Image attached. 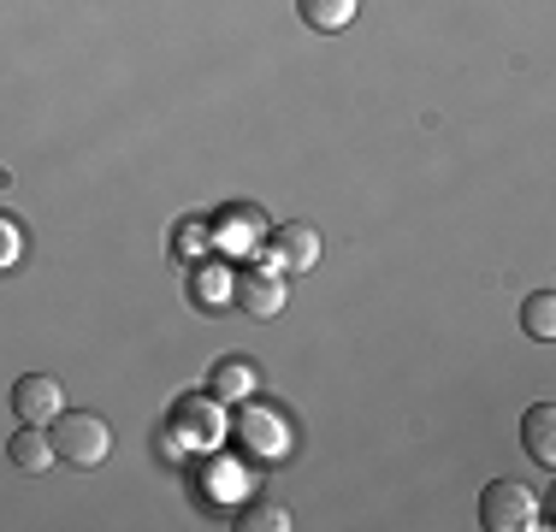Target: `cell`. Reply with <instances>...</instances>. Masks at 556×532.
Wrapping results in <instances>:
<instances>
[{
  "label": "cell",
  "mask_w": 556,
  "mask_h": 532,
  "mask_svg": "<svg viewBox=\"0 0 556 532\" xmlns=\"http://www.w3.org/2000/svg\"><path fill=\"white\" fill-rule=\"evenodd\" d=\"M48 444H54V461H65V468H101L113 449V426L89 415V408H60L48 420Z\"/></svg>",
  "instance_id": "obj_1"
},
{
  "label": "cell",
  "mask_w": 556,
  "mask_h": 532,
  "mask_svg": "<svg viewBox=\"0 0 556 532\" xmlns=\"http://www.w3.org/2000/svg\"><path fill=\"white\" fill-rule=\"evenodd\" d=\"M480 521L492 532H527V527H539V497L521 479H492L480 497Z\"/></svg>",
  "instance_id": "obj_2"
},
{
  "label": "cell",
  "mask_w": 556,
  "mask_h": 532,
  "mask_svg": "<svg viewBox=\"0 0 556 532\" xmlns=\"http://www.w3.org/2000/svg\"><path fill=\"white\" fill-rule=\"evenodd\" d=\"M261 249H267V261L278 266V273H314V266H320V231H314V225H302V219L273 225Z\"/></svg>",
  "instance_id": "obj_3"
},
{
  "label": "cell",
  "mask_w": 556,
  "mask_h": 532,
  "mask_svg": "<svg viewBox=\"0 0 556 532\" xmlns=\"http://www.w3.org/2000/svg\"><path fill=\"white\" fill-rule=\"evenodd\" d=\"M231 302L243 314H255V319H273V314H285L290 284H285V273H278V266H255V273H237L231 278Z\"/></svg>",
  "instance_id": "obj_4"
},
{
  "label": "cell",
  "mask_w": 556,
  "mask_h": 532,
  "mask_svg": "<svg viewBox=\"0 0 556 532\" xmlns=\"http://www.w3.org/2000/svg\"><path fill=\"white\" fill-rule=\"evenodd\" d=\"M65 408V391L54 372H24L18 384H12V415H18L24 426H48Z\"/></svg>",
  "instance_id": "obj_5"
},
{
  "label": "cell",
  "mask_w": 556,
  "mask_h": 532,
  "mask_svg": "<svg viewBox=\"0 0 556 532\" xmlns=\"http://www.w3.org/2000/svg\"><path fill=\"white\" fill-rule=\"evenodd\" d=\"M267 231H273L267 213L249 207V202H243V207H225L219 219H214V237H219L225 255H255V249L267 243Z\"/></svg>",
  "instance_id": "obj_6"
},
{
  "label": "cell",
  "mask_w": 556,
  "mask_h": 532,
  "mask_svg": "<svg viewBox=\"0 0 556 532\" xmlns=\"http://www.w3.org/2000/svg\"><path fill=\"white\" fill-rule=\"evenodd\" d=\"M237 444L273 461L290 449V426H285V415H273V408H243V415H237Z\"/></svg>",
  "instance_id": "obj_7"
},
{
  "label": "cell",
  "mask_w": 556,
  "mask_h": 532,
  "mask_svg": "<svg viewBox=\"0 0 556 532\" xmlns=\"http://www.w3.org/2000/svg\"><path fill=\"white\" fill-rule=\"evenodd\" d=\"M521 438H527V456L539 468H556V408L551 403H533L521 415Z\"/></svg>",
  "instance_id": "obj_8"
},
{
  "label": "cell",
  "mask_w": 556,
  "mask_h": 532,
  "mask_svg": "<svg viewBox=\"0 0 556 532\" xmlns=\"http://www.w3.org/2000/svg\"><path fill=\"white\" fill-rule=\"evenodd\" d=\"M7 461H12L18 473H48V468H54V444H48V426H24V432H12Z\"/></svg>",
  "instance_id": "obj_9"
},
{
  "label": "cell",
  "mask_w": 556,
  "mask_h": 532,
  "mask_svg": "<svg viewBox=\"0 0 556 532\" xmlns=\"http://www.w3.org/2000/svg\"><path fill=\"white\" fill-rule=\"evenodd\" d=\"M255 384H261V367L249 362V355H225V362L214 367V396L219 403H243Z\"/></svg>",
  "instance_id": "obj_10"
},
{
  "label": "cell",
  "mask_w": 556,
  "mask_h": 532,
  "mask_svg": "<svg viewBox=\"0 0 556 532\" xmlns=\"http://www.w3.org/2000/svg\"><path fill=\"white\" fill-rule=\"evenodd\" d=\"M296 7H302V24H308V30L332 36V30H343V24L355 18L362 0H296Z\"/></svg>",
  "instance_id": "obj_11"
},
{
  "label": "cell",
  "mask_w": 556,
  "mask_h": 532,
  "mask_svg": "<svg viewBox=\"0 0 556 532\" xmlns=\"http://www.w3.org/2000/svg\"><path fill=\"white\" fill-rule=\"evenodd\" d=\"M521 331L539 343L556 338V290H533V296L521 302Z\"/></svg>",
  "instance_id": "obj_12"
},
{
  "label": "cell",
  "mask_w": 556,
  "mask_h": 532,
  "mask_svg": "<svg viewBox=\"0 0 556 532\" xmlns=\"http://www.w3.org/2000/svg\"><path fill=\"white\" fill-rule=\"evenodd\" d=\"M243 532H290L296 521H290L285 503H255V509H243V521H237Z\"/></svg>",
  "instance_id": "obj_13"
},
{
  "label": "cell",
  "mask_w": 556,
  "mask_h": 532,
  "mask_svg": "<svg viewBox=\"0 0 556 532\" xmlns=\"http://www.w3.org/2000/svg\"><path fill=\"white\" fill-rule=\"evenodd\" d=\"M195 302H202V308H219V302H231V278H225V273H202V284H195Z\"/></svg>",
  "instance_id": "obj_14"
}]
</instances>
